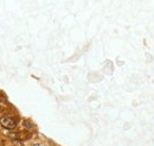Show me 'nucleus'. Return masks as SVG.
I'll return each instance as SVG.
<instances>
[{"mask_svg": "<svg viewBox=\"0 0 154 146\" xmlns=\"http://www.w3.org/2000/svg\"><path fill=\"white\" fill-rule=\"evenodd\" d=\"M0 125H1L4 128L13 130V128H15V127H17V125H18V120H17L14 117L6 115V117L0 118Z\"/></svg>", "mask_w": 154, "mask_h": 146, "instance_id": "nucleus-1", "label": "nucleus"}, {"mask_svg": "<svg viewBox=\"0 0 154 146\" xmlns=\"http://www.w3.org/2000/svg\"><path fill=\"white\" fill-rule=\"evenodd\" d=\"M32 146H46L45 144H43V143H39V142H37V143H33Z\"/></svg>", "mask_w": 154, "mask_h": 146, "instance_id": "nucleus-2", "label": "nucleus"}, {"mask_svg": "<svg viewBox=\"0 0 154 146\" xmlns=\"http://www.w3.org/2000/svg\"><path fill=\"white\" fill-rule=\"evenodd\" d=\"M24 126H26V127H27V128H30V127H31V126H32V125H31V124H30V123H29V121H24Z\"/></svg>", "mask_w": 154, "mask_h": 146, "instance_id": "nucleus-3", "label": "nucleus"}]
</instances>
